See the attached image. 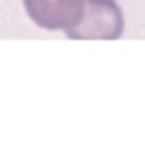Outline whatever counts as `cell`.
I'll list each match as a JSON object with an SVG mask.
<instances>
[{"instance_id":"obj_2","label":"cell","mask_w":145,"mask_h":152,"mask_svg":"<svg viewBox=\"0 0 145 152\" xmlns=\"http://www.w3.org/2000/svg\"><path fill=\"white\" fill-rule=\"evenodd\" d=\"M25 13L42 30H63L69 34L84 15L86 0H23Z\"/></svg>"},{"instance_id":"obj_1","label":"cell","mask_w":145,"mask_h":152,"mask_svg":"<svg viewBox=\"0 0 145 152\" xmlns=\"http://www.w3.org/2000/svg\"><path fill=\"white\" fill-rule=\"evenodd\" d=\"M124 32V15L116 0H86L80 23L67 36L71 40H116Z\"/></svg>"}]
</instances>
